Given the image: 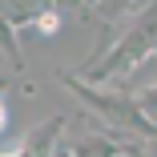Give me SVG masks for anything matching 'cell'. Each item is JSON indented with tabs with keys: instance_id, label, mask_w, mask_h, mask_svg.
Here are the masks:
<instances>
[{
	"instance_id": "6da1fadb",
	"label": "cell",
	"mask_w": 157,
	"mask_h": 157,
	"mask_svg": "<svg viewBox=\"0 0 157 157\" xmlns=\"http://www.w3.org/2000/svg\"><path fill=\"white\" fill-rule=\"evenodd\" d=\"M141 65H157V0H149L137 12L133 28L121 40H109L93 56V65H85L81 81H89V85H121Z\"/></svg>"
},
{
	"instance_id": "7a4b0ae2",
	"label": "cell",
	"mask_w": 157,
	"mask_h": 157,
	"mask_svg": "<svg viewBox=\"0 0 157 157\" xmlns=\"http://www.w3.org/2000/svg\"><path fill=\"white\" fill-rule=\"evenodd\" d=\"M65 85L77 93V97L97 113L109 129H117V133H129L133 141H149L153 133H157V125L137 109V101H133V93H117V89H109V85H89V81H81V77H65Z\"/></svg>"
},
{
	"instance_id": "3957f363",
	"label": "cell",
	"mask_w": 157,
	"mask_h": 157,
	"mask_svg": "<svg viewBox=\"0 0 157 157\" xmlns=\"http://www.w3.org/2000/svg\"><path fill=\"white\" fill-rule=\"evenodd\" d=\"M52 0H0V20L20 28V24H36L44 12H52Z\"/></svg>"
},
{
	"instance_id": "277c9868",
	"label": "cell",
	"mask_w": 157,
	"mask_h": 157,
	"mask_svg": "<svg viewBox=\"0 0 157 157\" xmlns=\"http://www.w3.org/2000/svg\"><path fill=\"white\" fill-rule=\"evenodd\" d=\"M145 4H149V0H85V8H93L105 24H113L121 16H137Z\"/></svg>"
},
{
	"instance_id": "5b68a950",
	"label": "cell",
	"mask_w": 157,
	"mask_h": 157,
	"mask_svg": "<svg viewBox=\"0 0 157 157\" xmlns=\"http://www.w3.org/2000/svg\"><path fill=\"white\" fill-rule=\"evenodd\" d=\"M0 60H8L12 69H20L24 60H20V44H16V28L0 20Z\"/></svg>"
},
{
	"instance_id": "8992f818",
	"label": "cell",
	"mask_w": 157,
	"mask_h": 157,
	"mask_svg": "<svg viewBox=\"0 0 157 157\" xmlns=\"http://www.w3.org/2000/svg\"><path fill=\"white\" fill-rule=\"evenodd\" d=\"M133 101H137V109L157 125V85H149V89H137L133 93Z\"/></svg>"
},
{
	"instance_id": "52a82bcc",
	"label": "cell",
	"mask_w": 157,
	"mask_h": 157,
	"mask_svg": "<svg viewBox=\"0 0 157 157\" xmlns=\"http://www.w3.org/2000/svg\"><path fill=\"white\" fill-rule=\"evenodd\" d=\"M36 28H40L44 36H48V33H56V28H60V16H56V8H52V12H44V16L36 20Z\"/></svg>"
},
{
	"instance_id": "ba28073f",
	"label": "cell",
	"mask_w": 157,
	"mask_h": 157,
	"mask_svg": "<svg viewBox=\"0 0 157 157\" xmlns=\"http://www.w3.org/2000/svg\"><path fill=\"white\" fill-rule=\"evenodd\" d=\"M121 157H149L145 141H121Z\"/></svg>"
},
{
	"instance_id": "9c48e42d",
	"label": "cell",
	"mask_w": 157,
	"mask_h": 157,
	"mask_svg": "<svg viewBox=\"0 0 157 157\" xmlns=\"http://www.w3.org/2000/svg\"><path fill=\"white\" fill-rule=\"evenodd\" d=\"M4 125H8V101H4V85H0V133H4Z\"/></svg>"
},
{
	"instance_id": "30bf717a",
	"label": "cell",
	"mask_w": 157,
	"mask_h": 157,
	"mask_svg": "<svg viewBox=\"0 0 157 157\" xmlns=\"http://www.w3.org/2000/svg\"><path fill=\"white\" fill-rule=\"evenodd\" d=\"M56 8H85V0H52Z\"/></svg>"
},
{
	"instance_id": "8fae6325",
	"label": "cell",
	"mask_w": 157,
	"mask_h": 157,
	"mask_svg": "<svg viewBox=\"0 0 157 157\" xmlns=\"http://www.w3.org/2000/svg\"><path fill=\"white\" fill-rule=\"evenodd\" d=\"M145 149H149V157H157V133H153V137L145 141Z\"/></svg>"
},
{
	"instance_id": "7c38bea8",
	"label": "cell",
	"mask_w": 157,
	"mask_h": 157,
	"mask_svg": "<svg viewBox=\"0 0 157 157\" xmlns=\"http://www.w3.org/2000/svg\"><path fill=\"white\" fill-rule=\"evenodd\" d=\"M113 157H121V149H117V153H113Z\"/></svg>"
}]
</instances>
